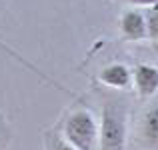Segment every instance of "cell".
<instances>
[{"mask_svg": "<svg viewBox=\"0 0 158 150\" xmlns=\"http://www.w3.org/2000/svg\"><path fill=\"white\" fill-rule=\"evenodd\" d=\"M126 106L120 100H108L102 108L98 126L100 150H124L126 148Z\"/></svg>", "mask_w": 158, "mask_h": 150, "instance_id": "6da1fadb", "label": "cell"}, {"mask_svg": "<svg viewBox=\"0 0 158 150\" xmlns=\"http://www.w3.org/2000/svg\"><path fill=\"white\" fill-rule=\"evenodd\" d=\"M64 138L76 150H94L98 144V122L92 112L80 108L66 118Z\"/></svg>", "mask_w": 158, "mask_h": 150, "instance_id": "7a4b0ae2", "label": "cell"}, {"mask_svg": "<svg viewBox=\"0 0 158 150\" xmlns=\"http://www.w3.org/2000/svg\"><path fill=\"white\" fill-rule=\"evenodd\" d=\"M120 30L128 40H142L146 38V20L140 10H126L120 18Z\"/></svg>", "mask_w": 158, "mask_h": 150, "instance_id": "3957f363", "label": "cell"}, {"mask_svg": "<svg viewBox=\"0 0 158 150\" xmlns=\"http://www.w3.org/2000/svg\"><path fill=\"white\" fill-rule=\"evenodd\" d=\"M134 84L140 96H152L158 90V68L150 64H138L134 68Z\"/></svg>", "mask_w": 158, "mask_h": 150, "instance_id": "277c9868", "label": "cell"}, {"mask_svg": "<svg viewBox=\"0 0 158 150\" xmlns=\"http://www.w3.org/2000/svg\"><path fill=\"white\" fill-rule=\"evenodd\" d=\"M98 78L102 84L110 86V88H126L132 80V74L124 64H108L106 68L100 70Z\"/></svg>", "mask_w": 158, "mask_h": 150, "instance_id": "5b68a950", "label": "cell"}, {"mask_svg": "<svg viewBox=\"0 0 158 150\" xmlns=\"http://www.w3.org/2000/svg\"><path fill=\"white\" fill-rule=\"evenodd\" d=\"M142 136L150 144H158V104L150 106L142 118Z\"/></svg>", "mask_w": 158, "mask_h": 150, "instance_id": "8992f818", "label": "cell"}, {"mask_svg": "<svg viewBox=\"0 0 158 150\" xmlns=\"http://www.w3.org/2000/svg\"><path fill=\"white\" fill-rule=\"evenodd\" d=\"M144 20H146V34L158 40V6H152L148 14L144 16Z\"/></svg>", "mask_w": 158, "mask_h": 150, "instance_id": "52a82bcc", "label": "cell"}, {"mask_svg": "<svg viewBox=\"0 0 158 150\" xmlns=\"http://www.w3.org/2000/svg\"><path fill=\"white\" fill-rule=\"evenodd\" d=\"M54 150H76L74 146H70L68 142H66V140H54Z\"/></svg>", "mask_w": 158, "mask_h": 150, "instance_id": "ba28073f", "label": "cell"}, {"mask_svg": "<svg viewBox=\"0 0 158 150\" xmlns=\"http://www.w3.org/2000/svg\"><path fill=\"white\" fill-rule=\"evenodd\" d=\"M132 4H138V6H158V0H130Z\"/></svg>", "mask_w": 158, "mask_h": 150, "instance_id": "9c48e42d", "label": "cell"}]
</instances>
